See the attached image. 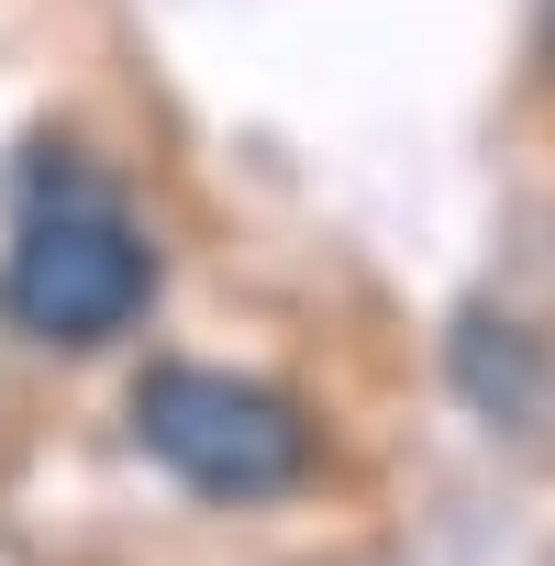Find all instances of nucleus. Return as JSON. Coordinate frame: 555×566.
<instances>
[{
	"instance_id": "obj_1",
	"label": "nucleus",
	"mask_w": 555,
	"mask_h": 566,
	"mask_svg": "<svg viewBox=\"0 0 555 566\" xmlns=\"http://www.w3.org/2000/svg\"><path fill=\"white\" fill-rule=\"evenodd\" d=\"M0 312H12V334H34L56 356H90L156 312V244L67 145L23 156V222H12V255H0Z\"/></svg>"
},
{
	"instance_id": "obj_2",
	"label": "nucleus",
	"mask_w": 555,
	"mask_h": 566,
	"mask_svg": "<svg viewBox=\"0 0 555 566\" xmlns=\"http://www.w3.org/2000/svg\"><path fill=\"white\" fill-rule=\"evenodd\" d=\"M134 444L178 478V489H200V500H290L301 478H312V411L290 400V389H266V378H233V367H189V356H167V367H145L134 378Z\"/></svg>"
},
{
	"instance_id": "obj_3",
	"label": "nucleus",
	"mask_w": 555,
	"mask_h": 566,
	"mask_svg": "<svg viewBox=\"0 0 555 566\" xmlns=\"http://www.w3.org/2000/svg\"><path fill=\"white\" fill-rule=\"evenodd\" d=\"M544 45H555V0H544Z\"/></svg>"
}]
</instances>
